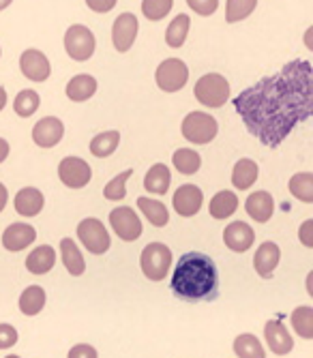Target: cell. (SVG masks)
Segmentation results:
<instances>
[{
  "label": "cell",
  "instance_id": "obj_41",
  "mask_svg": "<svg viewBox=\"0 0 313 358\" xmlns=\"http://www.w3.org/2000/svg\"><path fill=\"white\" fill-rule=\"evenodd\" d=\"M67 358H99L97 356V350L88 345V343H78L69 350V356Z\"/></svg>",
  "mask_w": 313,
  "mask_h": 358
},
{
  "label": "cell",
  "instance_id": "obj_38",
  "mask_svg": "<svg viewBox=\"0 0 313 358\" xmlns=\"http://www.w3.org/2000/svg\"><path fill=\"white\" fill-rule=\"evenodd\" d=\"M174 7V0H142V15L150 22H161Z\"/></svg>",
  "mask_w": 313,
  "mask_h": 358
},
{
  "label": "cell",
  "instance_id": "obj_14",
  "mask_svg": "<svg viewBox=\"0 0 313 358\" xmlns=\"http://www.w3.org/2000/svg\"><path fill=\"white\" fill-rule=\"evenodd\" d=\"M62 136H65V124L56 116H45L33 127V142L39 148H54Z\"/></svg>",
  "mask_w": 313,
  "mask_h": 358
},
{
  "label": "cell",
  "instance_id": "obj_30",
  "mask_svg": "<svg viewBox=\"0 0 313 358\" xmlns=\"http://www.w3.org/2000/svg\"><path fill=\"white\" fill-rule=\"evenodd\" d=\"M172 164L174 168L184 174V176H191L200 170L202 166V157L194 150V148H178L174 155H172Z\"/></svg>",
  "mask_w": 313,
  "mask_h": 358
},
{
  "label": "cell",
  "instance_id": "obj_4",
  "mask_svg": "<svg viewBox=\"0 0 313 358\" xmlns=\"http://www.w3.org/2000/svg\"><path fill=\"white\" fill-rule=\"evenodd\" d=\"M196 99L206 108H224L230 99V84L224 76L206 73L196 84Z\"/></svg>",
  "mask_w": 313,
  "mask_h": 358
},
{
  "label": "cell",
  "instance_id": "obj_39",
  "mask_svg": "<svg viewBox=\"0 0 313 358\" xmlns=\"http://www.w3.org/2000/svg\"><path fill=\"white\" fill-rule=\"evenodd\" d=\"M187 5H189L198 15L208 17L219 9V0H187Z\"/></svg>",
  "mask_w": 313,
  "mask_h": 358
},
{
  "label": "cell",
  "instance_id": "obj_9",
  "mask_svg": "<svg viewBox=\"0 0 313 358\" xmlns=\"http://www.w3.org/2000/svg\"><path fill=\"white\" fill-rule=\"evenodd\" d=\"M110 225L112 230L118 234V238H122L124 243H133L142 236V221L138 217V213L129 206H118L110 213Z\"/></svg>",
  "mask_w": 313,
  "mask_h": 358
},
{
  "label": "cell",
  "instance_id": "obj_1",
  "mask_svg": "<svg viewBox=\"0 0 313 358\" xmlns=\"http://www.w3.org/2000/svg\"><path fill=\"white\" fill-rule=\"evenodd\" d=\"M309 60H292L279 73L242 90L234 108L247 131L277 148L313 110V73Z\"/></svg>",
  "mask_w": 313,
  "mask_h": 358
},
{
  "label": "cell",
  "instance_id": "obj_17",
  "mask_svg": "<svg viewBox=\"0 0 313 358\" xmlns=\"http://www.w3.org/2000/svg\"><path fill=\"white\" fill-rule=\"evenodd\" d=\"M37 238V230L28 223H11L3 234V247L7 251H22L30 247Z\"/></svg>",
  "mask_w": 313,
  "mask_h": 358
},
{
  "label": "cell",
  "instance_id": "obj_31",
  "mask_svg": "<svg viewBox=\"0 0 313 358\" xmlns=\"http://www.w3.org/2000/svg\"><path fill=\"white\" fill-rule=\"evenodd\" d=\"M234 352L238 358H266V352L262 348V341L256 335H238L234 339Z\"/></svg>",
  "mask_w": 313,
  "mask_h": 358
},
{
  "label": "cell",
  "instance_id": "obj_42",
  "mask_svg": "<svg viewBox=\"0 0 313 358\" xmlns=\"http://www.w3.org/2000/svg\"><path fill=\"white\" fill-rule=\"evenodd\" d=\"M118 0H86V5L90 11H95V13H108L116 7Z\"/></svg>",
  "mask_w": 313,
  "mask_h": 358
},
{
  "label": "cell",
  "instance_id": "obj_26",
  "mask_svg": "<svg viewBox=\"0 0 313 358\" xmlns=\"http://www.w3.org/2000/svg\"><path fill=\"white\" fill-rule=\"evenodd\" d=\"M170 182H172V174H170L168 166L154 164L144 178V189L152 195H163V193H168Z\"/></svg>",
  "mask_w": 313,
  "mask_h": 358
},
{
  "label": "cell",
  "instance_id": "obj_19",
  "mask_svg": "<svg viewBox=\"0 0 313 358\" xmlns=\"http://www.w3.org/2000/svg\"><path fill=\"white\" fill-rule=\"evenodd\" d=\"M279 259H281V249L277 243H262L260 249L256 251L254 255V266H256V273L262 277V279H270L275 268L279 266Z\"/></svg>",
  "mask_w": 313,
  "mask_h": 358
},
{
  "label": "cell",
  "instance_id": "obj_20",
  "mask_svg": "<svg viewBox=\"0 0 313 358\" xmlns=\"http://www.w3.org/2000/svg\"><path fill=\"white\" fill-rule=\"evenodd\" d=\"M13 204H15V210L22 217H37L43 210L45 198H43V193L39 189H35V187H24V189L17 191Z\"/></svg>",
  "mask_w": 313,
  "mask_h": 358
},
{
  "label": "cell",
  "instance_id": "obj_35",
  "mask_svg": "<svg viewBox=\"0 0 313 358\" xmlns=\"http://www.w3.org/2000/svg\"><path fill=\"white\" fill-rule=\"evenodd\" d=\"M258 7V0H226V22L236 24L249 17Z\"/></svg>",
  "mask_w": 313,
  "mask_h": 358
},
{
  "label": "cell",
  "instance_id": "obj_27",
  "mask_svg": "<svg viewBox=\"0 0 313 358\" xmlns=\"http://www.w3.org/2000/svg\"><path fill=\"white\" fill-rule=\"evenodd\" d=\"M45 307V289L39 285H30L20 296V311L24 315H37Z\"/></svg>",
  "mask_w": 313,
  "mask_h": 358
},
{
  "label": "cell",
  "instance_id": "obj_15",
  "mask_svg": "<svg viewBox=\"0 0 313 358\" xmlns=\"http://www.w3.org/2000/svg\"><path fill=\"white\" fill-rule=\"evenodd\" d=\"M224 243L228 249L236 251V253H245L254 247L256 243V232L254 227L245 223V221H234L224 230Z\"/></svg>",
  "mask_w": 313,
  "mask_h": 358
},
{
  "label": "cell",
  "instance_id": "obj_47",
  "mask_svg": "<svg viewBox=\"0 0 313 358\" xmlns=\"http://www.w3.org/2000/svg\"><path fill=\"white\" fill-rule=\"evenodd\" d=\"M11 3H13V0H0V11H5Z\"/></svg>",
  "mask_w": 313,
  "mask_h": 358
},
{
  "label": "cell",
  "instance_id": "obj_13",
  "mask_svg": "<svg viewBox=\"0 0 313 358\" xmlns=\"http://www.w3.org/2000/svg\"><path fill=\"white\" fill-rule=\"evenodd\" d=\"M172 204H174V210L180 217H194V215L200 213V208L204 204V193L196 185H182V187L176 189Z\"/></svg>",
  "mask_w": 313,
  "mask_h": 358
},
{
  "label": "cell",
  "instance_id": "obj_32",
  "mask_svg": "<svg viewBox=\"0 0 313 358\" xmlns=\"http://www.w3.org/2000/svg\"><path fill=\"white\" fill-rule=\"evenodd\" d=\"M118 144H120V134L118 131H103V134H99V136H95L90 140V152L95 157H99V159H105V157L116 152Z\"/></svg>",
  "mask_w": 313,
  "mask_h": 358
},
{
  "label": "cell",
  "instance_id": "obj_45",
  "mask_svg": "<svg viewBox=\"0 0 313 358\" xmlns=\"http://www.w3.org/2000/svg\"><path fill=\"white\" fill-rule=\"evenodd\" d=\"M9 157V142L5 138H0V164Z\"/></svg>",
  "mask_w": 313,
  "mask_h": 358
},
{
  "label": "cell",
  "instance_id": "obj_8",
  "mask_svg": "<svg viewBox=\"0 0 313 358\" xmlns=\"http://www.w3.org/2000/svg\"><path fill=\"white\" fill-rule=\"evenodd\" d=\"M95 35H92V30L82 26V24H75V26H69L67 35H65V50L67 54L78 60V62H84L88 60L92 54H95Z\"/></svg>",
  "mask_w": 313,
  "mask_h": 358
},
{
  "label": "cell",
  "instance_id": "obj_12",
  "mask_svg": "<svg viewBox=\"0 0 313 358\" xmlns=\"http://www.w3.org/2000/svg\"><path fill=\"white\" fill-rule=\"evenodd\" d=\"M20 69L24 73V78H28L30 82H45L52 73L50 60L43 52L30 48L22 54L20 58Z\"/></svg>",
  "mask_w": 313,
  "mask_h": 358
},
{
  "label": "cell",
  "instance_id": "obj_16",
  "mask_svg": "<svg viewBox=\"0 0 313 358\" xmlns=\"http://www.w3.org/2000/svg\"><path fill=\"white\" fill-rule=\"evenodd\" d=\"M264 337H266L268 348H270L277 356L290 354L292 348H294V339H292V335L288 333V329L284 327V322H281V320H268V322H266V327H264Z\"/></svg>",
  "mask_w": 313,
  "mask_h": 358
},
{
  "label": "cell",
  "instance_id": "obj_43",
  "mask_svg": "<svg viewBox=\"0 0 313 358\" xmlns=\"http://www.w3.org/2000/svg\"><path fill=\"white\" fill-rule=\"evenodd\" d=\"M298 236H300V243L305 247H313V219H307L300 230H298Z\"/></svg>",
  "mask_w": 313,
  "mask_h": 358
},
{
  "label": "cell",
  "instance_id": "obj_33",
  "mask_svg": "<svg viewBox=\"0 0 313 358\" xmlns=\"http://www.w3.org/2000/svg\"><path fill=\"white\" fill-rule=\"evenodd\" d=\"M41 106V99H39V92L33 90V88H26L22 92H17L15 101H13V110L17 116L22 118H30Z\"/></svg>",
  "mask_w": 313,
  "mask_h": 358
},
{
  "label": "cell",
  "instance_id": "obj_36",
  "mask_svg": "<svg viewBox=\"0 0 313 358\" xmlns=\"http://www.w3.org/2000/svg\"><path fill=\"white\" fill-rule=\"evenodd\" d=\"M292 329L303 339H313V309L311 307H298L292 315Z\"/></svg>",
  "mask_w": 313,
  "mask_h": 358
},
{
  "label": "cell",
  "instance_id": "obj_6",
  "mask_svg": "<svg viewBox=\"0 0 313 358\" xmlns=\"http://www.w3.org/2000/svg\"><path fill=\"white\" fill-rule=\"evenodd\" d=\"M189 80V69L180 58H166L154 71V82L163 92H178Z\"/></svg>",
  "mask_w": 313,
  "mask_h": 358
},
{
  "label": "cell",
  "instance_id": "obj_40",
  "mask_svg": "<svg viewBox=\"0 0 313 358\" xmlns=\"http://www.w3.org/2000/svg\"><path fill=\"white\" fill-rule=\"evenodd\" d=\"M17 343V331L11 324H0V350H9Z\"/></svg>",
  "mask_w": 313,
  "mask_h": 358
},
{
  "label": "cell",
  "instance_id": "obj_18",
  "mask_svg": "<svg viewBox=\"0 0 313 358\" xmlns=\"http://www.w3.org/2000/svg\"><path fill=\"white\" fill-rule=\"evenodd\" d=\"M245 210L258 223H266L270 221L272 213H275V200L268 191H254L245 202Z\"/></svg>",
  "mask_w": 313,
  "mask_h": 358
},
{
  "label": "cell",
  "instance_id": "obj_10",
  "mask_svg": "<svg viewBox=\"0 0 313 358\" xmlns=\"http://www.w3.org/2000/svg\"><path fill=\"white\" fill-rule=\"evenodd\" d=\"M58 178L69 189H84L92 178V170L80 157H65L58 164Z\"/></svg>",
  "mask_w": 313,
  "mask_h": 358
},
{
  "label": "cell",
  "instance_id": "obj_44",
  "mask_svg": "<svg viewBox=\"0 0 313 358\" xmlns=\"http://www.w3.org/2000/svg\"><path fill=\"white\" fill-rule=\"evenodd\" d=\"M7 200H9V191H7V187L0 182V213L5 210V206H7Z\"/></svg>",
  "mask_w": 313,
  "mask_h": 358
},
{
  "label": "cell",
  "instance_id": "obj_5",
  "mask_svg": "<svg viewBox=\"0 0 313 358\" xmlns=\"http://www.w3.org/2000/svg\"><path fill=\"white\" fill-rule=\"evenodd\" d=\"M182 138L191 144H210L214 138H217V131H219V124L217 120L206 114V112H189L182 120Z\"/></svg>",
  "mask_w": 313,
  "mask_h": 358
},
{
  "label": "cell",
  "instance_id": "obj_28",
  "mask_svg": "<svg viewBox=\"0 0 313 358\" xmlns=\"http://www.w3.org/2000/svg\"><path fill=\"white\" fill-rule=\"evenodd\" d=\"M138 208L142 210V215L154 225V227H163L170 221V213L168 208L159 202V200H152V198H138Z\"/></svg>",
  "mask_w": 313,
  "mask_h": 358
},
{
  "label": "cell",
  "instance_id": "obj_23",
  "mask_svg": "<svg viewBox=\"0 0 313 358\" xmlns=\"http://www.w3.org/2000/svg\"><path fill=\"white\" fill-rule=\"evenodd\" d=\"M260 176V168L254 159H240L232 170V185L240 191L252 189Z\"/></svg>",
  "mask_w": 313,
  "mask_h": 358
},
{
  "label": "cell",
  "instance_id": "obj_11",
  "mask_svg": "<svg viewBox=\"0 0 313 358\" xmlns=\"http://www.w3.org/2000/svg\"><path fill=\"white\" fill-rule=\"evenodd\" d=\"M138 17L133 13H120L112 26V43L116 48V52H129L131 45L136 43L138 37Z\"/></svg>",
  "mask_w": 313,
  "mask_h": 358
},
{
  "label": "cell",
  "instance_id": "obj_34",
  "mask_svg": "<svg viewBox=\"0 0 313 358\" xmlns=\"http://www.w3.org/2000/svg\"><path fill=\"white\" fill-rule=\"evenodd\" d=\"M290 193L296 200L311 204L313 202V174L311 172H300L290 178Z\"/></svg>",
  "mask_w": 313,
  "mask_h": 358
},
{
  "label": "cell",
  "instance_id": "obj_37",
  "mask_svg": "<svg viewBox=\"0 0 313 358\" xmlns=\"http://www.w3.org/2000/svg\"><path fill=\"white\" fill-rule=\"evenodd\" d=\"M133 176V170H124L120 172L116 178H112L105 187H103V195L110 202H120L124 195H127V180Z\"/></svg>",
  "mask_w": 313,
  "mask_h": 358
},
{
  "label": "cell",
  "instance_id": "obj_22",
  "mask_svg": "<svg viewBox=\"0 0 313 358\" xmlns=\"http://www.w3.org/2000/svg\"><path fill=\"white\" fill-rule=\"evenodd\" d=\"M67 96L73 101V103H82V101H88L92 94L97 92V80L92 76H86V73H80L75 78L69 80L67 88H65Z\"/></svg>",
  "mask_w": 313,
  "mask_h": 358
},
{
  "label": "cell",
  "instance_id": "obj_29",
  "mask_svg": "<svg viewBox=\"0 0 313 358\" xmlns=\"http://www.w3.org/2000/svg\"><path fill=\"white\" fill-rule=\"evenodd\" d=\"M189 26H191V17H189V15H184V13L176 15V17L170 22L168 30H166V43H168L170 48L178 50V48L187 41V35H189Z\"/></svg>",
  "mask_w": 313,
  "mask_h": 358
},
{
  "label": "cell",
  "instance_id": "obj_7",
  "mask_svg": "<svg viewBox=\"0 0 313 358\" xmlns=\"http://www.w3.org/2000/svg\"><path fill=\"white\" fill-rule=\"evenodd\" d=\"M78 238L82 241V245L95 255H103L108 253L110 245H112V238L108 234V227L95 219V217H88L84 219L80 225H78Z\"/></svg>",
  "mask_w": 313,
  "mask_h": 358
},
{
  "label": "cell",
  "instance_id": "obj_3",
  "mask_svg": "<svg viewBox=\"0 0 313 358\" xmlns=\"http://www.w3.org/2000/svg\"><path fill=\"white\" fill-rule=\"evenodd\" d=\"M140 268L150 281H161L172 268V251L163 243H150L140 255Z\"/></svg>",
  "mask_w": 313,
  "mask_h": 358
},
{
  "label": "cell",
  "instance_id": "obj_21",
  "mask_svg": "<svg viewBox=\"0 0 313 358\" xmlns=\"http://www.w3.org/2000/svg\"><path fill=\"white\" fill-rule=\"evenodd\" d=\"M56 264V251L50 245H41L37 249L30 251L26 257V268L33 275H48Z\"/></svg>",
  "mask_w": 313,
  "mask_h": 358
},
{
  "label": "cell",
  "instance_id": "obj_25",
  "mask_svg": "<svg viewBox=\"0 0 313 358\" xmlns=\"http://www.w3.org/2000/svg\"><path fill=\"white\" fill-rule=\"evenodd\" d=\"M60 257H62V264L69 271V275L80 277L86 271V262L78 249V245L73 243V238H62L60 241Z\"/></svg>",
  "mask_w": 313,
  "mask_h": 358
},
{
  "label": "cell",
  "instance_id": "obj_48",
  "mask_svg": "<svg viewBox=\"0 0 313 358\" xmlns=\"http://www.w3.org/2000/svg\"><path fill=\"white\" fill-rule=\"evenodd\" d=\"M7 358H20V356H15V354H11V356H7Z\"/></svg>",
  "mask_w": 313,
  "mask_h": 358
},
{
  "label": "cell",
  "instance_id": "obj_24",
  "mask_svg": "<svg viewBox=\"0 0 313 358\" xmlns=\"http://www.w3.org/2000/svg\"><path fill=\"white\" fill-rule=\"evenodd\" d=\"M238 208V198L234 191H219L214 198L208 204V213L212 219L226 221L228 217H232Z\"/></svg>",
  "mask_w": 313,
  "mask_h": 358
},
{
  "label": "cell",
  "instance_id": "obj_2",
  "mask_svg": "<svg viewBox=\"0 0 313 358\" xmlns=\"http://www.w3.org/2000/svg\"><path fill=\"white\" fill-rule=\"evenodd\" d=\"M217 266L204 253H184L174 268L172 289L178 299L204 301L212 299L217 292Z\"/></svg>",
  "mask_w": 313,
  "mask_h": 358
},
{
  "label": "cell",
  "instance_id": "obj_46",
  "mask_svg": "<svg viewBox=\"0 0 313 358\" xmlns=\"http://www.w3.org/2000/svg\"><path fill=\"white\" fill-rule=\"evenodd\" d=\"M5 106H7V90L0 86V112L5 110Z\"/></svg>",
  "mask_w": 313,
  "mask_h": 358
}]
</instances>
